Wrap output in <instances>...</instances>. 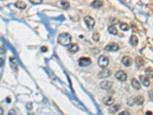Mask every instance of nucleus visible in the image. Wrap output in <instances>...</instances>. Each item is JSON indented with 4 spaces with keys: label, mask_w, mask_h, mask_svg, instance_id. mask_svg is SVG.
Returning <instances> with one entry per match:
<instances>
[{
    "label": "nucleus",
    "mask_w": 153,
    "mask_h": 115,
    "mask_svg": "<svg viewBox=\"0 0 153 115\" xmlns=\"http://www.w3.org/2000/svg\"><path fill=\"white\" fill-rule=\"evenodd\" d=\"M57 42L61 44V45H64V46H68L70 42H71V36L70 35L67 33V32H64V33H61L58 38H57Z\"/></svg>",
    "instance_id": "obj_1"
},
{
    "label": "nucleus",
    "mask_w": 153,
    "mask_h": 115,
    "mask_svg": "<svg viewBox=\"0 0 153 115\" xmlns=\"http://www.w3.org/2000/svg\"><path fill=\"white\" fill-rule=\"evenodd\" d=\"M98 65L100 68H107L109 65V58L105 55H101L98 59Z\"/></svg>",
    "instance_id": "obj_2"
},
{
    "label": "nucleus",
    "mask_w": 153,
    "mask_h": 115,
    "mask_svg": "<svg viewBox=\"0 0 153 115\" xmlns=\"http://www.w3.org/2000/svg\"><path fill=\"white\" fill-rule=\"evenodd\" d=\"M84 21L89 29H92L95 25V20L90 16H85L84 18Z\"/></svg>",
    "instance_id": "obj_3"
},
{
    "label": "nucleus",
    "mask_w": 153,
    "mask_h": 115,
    "mask_svg": "<svg viewBox=\"0 0 153 115\" xmlns=\"http://www.w3.org/2000/svg\"><path fill=\"white\" fill-rule=\"evenodd\" d=\"M91 64V60L89 58H81L78 60V65L81 67H87Z\"/></svg>",
    "instance_id": "obj_4"
},
{
    "label": "nucleus",
    "mask_w": 153,
    "mask_h": 115,
    "mask_svg": "<svg viewBox=\"0 0 153 115\" xmlns=\"http://www.w3.org/2000/svg\"><path fill=\"white\" fill-rule=\"evenodd\" d=\"M119 49V45L116 43L111 42V43L108 44L106 47H105V50L107 52H116Z\"/></svg>",
    "instance_id": "obj_5"
},
{
    "label": "nucleus",
    "mask_w": 153,
    "mask_h": 115,
    "mask_svg": "<svg viewBox=\"0 0 153 115\" xmlns=\"http://www.w3.org/2000/svg\"><path fill=\"white\" fill-rule=\"evenodd\" d=\"M116 78H117V80L120 81H125L127 79V75L123 71H119L116 73Z\"/></svg>",
    "instance_id": "obj_6"
},
{
    "label": "nucleus",
    "mask_w": 153,
    "mask_h": 115,
    "mask_svg": "<svg viewBox=\"0 0 153 115\" xmlns=\"http://www.w3.org/2000/svg\"><path fill=\"white\" fill-rule=\"evenodd\" d=\"M113 85V82L110 81H103L100 83V87L103 90H109L110 89Z\"/></svg>",
    "instance_id": "obj_7"
},
{
    "label": "nucleus",
    "mask_w": 153,
    "mask_h": 115,
    "mask_svg": "<svg viewBox=\"0 0 153 115\" xmlns=\"http://www.w3.org/2000/svg\"><path fill=\"white\" fill-rule=\"evenodd\" d=\"M110 75H111V72H110V70L103 69V71H101L98 74V78H106L110 77Z\"/></svg>",
    "instance_id": "obj_8"
},
{
    "label": "nucleus",
    "mask_w": 153,
    "mask_h": 115,
    "mask_svg": "<svg viewBox=\"0 0 153 115\" xmlns=\"http://www.w3.org/2000/svg\"><path fill=\"white\" fill-rule=\"evenodd\" d=\"M115 101V99L113 98V97L112 96H106L105 98H103V102L105 105L107 106H111L112 104H113V102Z\"/></svg>",
    "instance_id": "obj_9"
},
{
    "label": "nucleus",
    "mask_w": 153,
    "mask_h": 115,
    "mask_svg": "<svg viewBox=\"0 0 153 115\" xmlns=\"http://www.w3.org/2000/svg\"><path fill=\"white\" fill-rule=\"evenodd\" d=\"M139 79L142 82V84L145 87H149L150 85V82H149V78L146 77V76H144V75H140L139 76Z\"/></svg>",
    "instance_id": "obj_10"
},
{
    "label": "nucleus",
    "mask_w": 153,
    "mask_h": 115,
    "mask_svg": "<svg viewBox=\"0 0 153 115\" xmlns=\"http://www.w3.org/2000/svg\"><path fill=\"white\" fill-rule=\"evenodd\" d=\"M15 6L16 7V8H18V9H25V8H26V4H25V2H23V1H22V0H18V1H17L15 3Z\"/></svg>",
    "instance_id": "obj_11"
},
{
    "label": "nucleus",
    "mask_w": 153,
    "mask_h": 115,
    "mask_svg": "<svg viewBox=\"0 0 153 115\" xmlns=\"http://www.w3.org/2000/svg\"><path fill=\"white\" fill-rule=\"evenodd\" d=\"M68 46H69L68 47L69 51L73 54H74V53H76L79 51V47L77 44H70Z\"/></svg>",
    "instance_id": "obj_12"
},
{
    "label": "nucleus",
    "mask_w": 153,
    "mask_h": 115,
    "mask_svg": "<svg viewBox=\"0 0 153 115\" xmlns=\"http://www.w3.org/2000/svg\"><path fill=\"white\" fill-rule=\"evenodd\" d=\"M122 63L125 65V67H129L132 65V58L129 56H125L122 59Z\"/></svg>",
    "instance_id": "obj_13"
},
{
    "label": "nucleus",
    "mask_w": 153,
    "mask_h": 115,
    "mask_svg": "<svg viewBox=\"0 0 153 115\" xmlns=\"http://www.w3.org/2000/svg\"><path fill=\"white\" fill-rule=\"evenodd\" d=\"M90 5L94 8V9H99L100 7L103 6V2L101 0H94L91 4Z\"/></svg>",
    "instance_id": "obj_14"
},
{
    "label": "nucleus",
    "mask_w": 153,
    "mask_h": 115,
    "mask_svg": "<svg viewBox=\"0 0 153 115\" xmlns=\"http://www.w3.org/2000/svg\"><path fill=\"white\" fill-rule=\"evenodd\" d=\"M133 102H134V104L142 105L144 102V98L142 96H137L133 98Z\"/></svg>",
    "instance_id": "obj_15"
},
{
    "label": "nucleus",
    "mask_w": 153,
    "mask_h": 115,
    "mask_svg": "<svg viewBox=\"0 0 153 115\" xmlns=\"http://www.w3.org/2000/svg\"><path fill=\"white\" fill-rule=\"evenodd\" d=\"M145 61L143 60V58L141 57H137L136 58V65L137 68H141L144 65Z\"/></svg>",
    "instance_id": "obj_16"
},
{
    "label": "nucleus",
    "mask_w": 153,
    "mask_h": 115,
    "mask_svg": "<svg viewBox=\"0 0 153 115\" xmlns=\"http://www.w3.org/2000/svg\"><path fill=\"white\" fill-rule=\"evenodd\" d=\"M131 84H132V86L134 89H136V90H140L141 89V84L136 79H132Z\"/></svg>",
    "instance_id": "obj_17"
},
{
    "label": "nucleus",
    "mask_w": 153,
    "mask_h": 115,
    "mask_svg": "<svg viewBox=\"0 0 153 115\" xmlns=\"http://www.w3.org/2000/svg\"><path fill=\"white\" fill-rule=\"evenodd\" d=\"M130 44L132 45V46H136L138 44V39L136 35H132L130 37V41H129Z\"/></svg>",
    "instance_id": "obj_18"
},
{
    "label": "nucleus",
    "mask_w": 153,
    "mask_h": 115,
    "mask_svg": "<svg viewBox=\"0 0 153 115\" xmlns=\"http://www.w3.org/2000/svg\"><path fill=\"white\" fill-rule=\"evenodd\" d=\"M108 31H109L110 34H112V35H117V33H118L117 29H116V27L113 26V25L109 26V28H108Z\"/></svg>",
    "instance_id": "obj_19"
},
{
    "label": "nucleus",
    "mask_w": 153,
    "mask_h": 115,
    "mask_svg": "<svg viewBox=\"0 0 153 115\" xmlns=\"http://www.w3.org/2000/svg\"><path fill=\"white\" fill-rule=\"evenodd\" d=\"M119 110V105L116 104V105H114L113 107H112L110 108L109 112H110V114H115V113H116Z\"/></svg>",
    "instance_id": "obj_20"
},
{
    "label": "nucleus",
    "mask_w": 153,
    "mask_h": 115,
    "mask_svg": "<svg viewBox=\"0 0 153 115\" xmlns=\"http://www.w3.org/2000/svg\"><path fill=\"white\" fill-rule=\"evenodd\" d=\"M145 75H146V77L148 78H152V76H153V73H152V68H146V70H145Z\"/></svg>",
    "instance_id": "obj_21"
},
{
    "label": "nucleus",
    "mask_w": 153,
    "mask_h": 115,
    "mask_svg": "<svg viewBox=\"0 0 153 115\" xmlns=\"http://www.w3.org/2000/svg\"><path fill=\"white\" fill-rule=\"evenodd\" d=\"M61 6L64 9H68L70 8V4L69 2L68 1H61Z\"/></svg>",
    "instance_id": "obj_22"
},
{
    "label": "nucleus",
    "mask_w": 153,
    "mask_h": 115,
    "mask_svg": "<svg viewBox=\"0 0 153 115\" xmlns=\"http://www.w3.org/2000/svg\"><path fill=\"white\" fill-rule=\"evenodd\" d=\"M119 26H120V29H122L123 31H128L129 29V25H128V24H126L125 22H122V23H120V25H119Z\"/></svg>",
    "instance_id": "obj_23"
},
{
    "label": "nucleus",
    "mask_w": 153,
    "mask_h": 115,
    "mask_svg": "<svg viewBox=\"0 0 153 115\" xmlns=\"http://www.w3.org/2000/svg\"><path fill=\"white\" fill-rule=\"evenodd\" d=\"M10 64H11V67L14 69H17V64H16V61L13 58H10Z\"/></svg>",
    "instance_id": "obj_24"
},
{
    "label": "nucleus",
    "mask_w": 153,
    "mask_h": 115,
    "mask_svg": "<svg viewBox=\"0 0 153 115\" xmlns=\"http://www.w3.org/2000/svg\"><path fill=\"white\" fill-rule=\"evenodd\" d=\"M99 34L98 32H94V35H93V39L95 41V42H99Z\"/></svg>",
    "instance_id": "obj_25"
},
{
    "label": "nucleus",
    "mask_w": 153,
    "mask_h": 115,
    "mask_svg": "<svg viewBox=\"0 0 153 115\" xmlns=\"http://www.w3.org/2000/svg\"><path fill=\"white\" fill-rule=\"evenodd\" d=\"M29 1L34 5H38L42 2V0H29Z\"/></svg>",
    "instance_id": "obj_26"
},
{
    "label": "nucleus",
    "mask_w": 153,
    "mask_h": 115,
    "mask_svg": "<svg viewBox=\"0 0 153 115\" xmlns=\"http://www.w3.org/2000/svg\"><path fill=\"white\" fill-rule=\"evenodd\" d=\"M41 51H42V52H46L48 51V48L45 47V46H42V48H41Z\"/></svg>",
    "instance_id": "obj_27"
},
{
    "label": "nucleus",
    "mask_w": 153,
    "mask_h": 115,
    "mask_svg": "<svg viewBox=\"0 0 153 115\" xmlns=\"http://www.w3.org/2000/svg\"><path fill=\"white\" fill-rule=\"evenodd\" d=\"M119 114L120 115H129L130 114H129V111H124L121 112Z\"/></svg>",
    "instance_id": "obj_28"
},
{
    "label": "nucleus",
    "mask_w": 153,
    "mask_h": 115,
    "mask_svg": "<svg viewBox=\"0 0 153 115\" xmlns=\"http://www.w3.org/2000/svg\"><path fill=\"white\" fill-rule=\"evenodd\" d=\"M4 52H5V48H4V47L0 46V55L3 54Z\"/></svg>",
    "instance_id": "obj_29"
},
{
    "label": "nucleus",
    "mask_w": 153,
    "mask_h": 115,
    "mask_svg": "<svg viewBox=\"0 0 153 115\" xmlns=\"http://www.w3.org/2000/svg\"><path fill=\"white\" fill-rule=\"evenodd\" d=\"M3 59L2 58H0V68L2 67V65H3Z\"/></svg>",
    "instance_id": "obj_30"
},
{
    "label": "nucleus",
    "mask_w": 153,
    "mask_h": 115,
    "mask_svg": "<svg viewBox=\"0 0 153 115\" xmlns=\"http://www.w3.org/2000/svg\"><path fill=\"white\" fill-rule=\"evenodd\" d=\"M2 114H3V110L2 108H0V115Z\"/></svg>",
    "instance_id": "obj_31"
},
{
    "label": "nucleus",
    "mask_w": 153,
    "mask_h": 115,
    "mask_svg": "<svg viewBox=\"0 0 153 115\" xmlns=\"http://www.w3.org/2000/svg\"><path fill=\"white\" fill-rule=\"evenodd\" d=\"M146 114H152V112L151 111H147L146 112Z\"/></svg>",
    "instance_id": "obj_32"
},
{
    "label": "nucleus",
    "mask_w": 153,
    "mask_h": 115,
    "mask_svg": "<svg viewBox=\"0 0 153 115\" xmlns=\"http://www.w3.org/2000/svg\"><path fill=\"white\" fill-rule=\"evenodd\" d=\"M7 101H9L8 103H10V101H11V99H10V98H7Z\"/></svg>",
    "instance_id": "obj_33"
},
{
    "label": "nucleus",
    "mask_w": 153,
    "mask_h": 115,
    "mask_svg": "<svg viewBox=\"0 0 153 115\" xmlns=\"http://www.w3.org/2000/svg\"><path fill=\"white\" fill-rule=\"evenodd\" d=\"M0 78H1V74H0Z\"/></svg>",
    "instance_id": "obj_34"
}]
</instances>
